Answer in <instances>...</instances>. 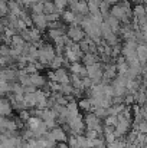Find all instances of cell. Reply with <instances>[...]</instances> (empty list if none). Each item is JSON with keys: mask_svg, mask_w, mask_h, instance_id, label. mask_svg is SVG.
I'll use <instances>...</instances> for the list:
<instances>
[{"mask_svg": "<svg viewBox=\"0 0 147 148\" xmlns=\"http://www.w3.org/2000/svg\"><path fill=\"white\" fill-rule=\"evenodd\" d=\"M71 125V134L72 135H81V134H85V130H87V125H85V121H84V116L79 114L78 116H75L72 121L68 122Z\"/></svg>", "mask_w": 147, "mask_h": 148, "instance_id": "obj_1", "label": "cell"}, {"mask_svg": "<svg viewBox=\"0 0 147 148\" xmlns=\"http://www.w3.org/2000/svg\"><path fill=\"white\" fill-rule=\"evenodd\" d=\"M66 35H68V38H69L71 40H74V42H77V43H79V42L87 36L85 30H84L82 26H79V25H71V26L68 27V30H66Z\"/></svg>", "mask_w": 147, "mask_h": 148, "instance_id": "obj_2", "label": "cell"}, {"mask_svg": "<svg viewBox=\"0 0 147 148\" xmlns=\"http://www.w3.org/2000/svg\"><path fill=\"white\" fill-rule=\"evenodd\" d=\"M1 81H9V82H16L19 81V69H13L10 68H3L1 69Z\"/></svg>", "mask_w": 147, "mask_h": 148, "instance_id": "obj_3", "label": "cell"}, {"mask_svg": "<svg viewBox=\"0 0 147 148\" xmlns=\"http://www.w3.org/2000/svg\"><path fill=\"white\" fill-rule=\"evenodd\" d=\"M13 106L10 103V99L7 97H1L0 101V114L1 116H13Z\"/></svg>", "mask_w": 147, "mask_h": 148, "instance_id": "obj_4", "label": "cell"}, {"mask_svg": "<svg viewBox=\"0 0 147 148\" xmlns=\"http://www.w3.org/2000/svg\"><path fill=\"white\" fill-rule=\"evenodd\" d=\"M32 19H33V26L35 27H38V29H41V30H45V29H48V19H46V14L45 13H41V14H33L32 16Z\"/></svg>", "mask_w": 147, "mask_h": 148, "instance_id": "obj_5", "label": "cell"}, {"mask_svg": "<svg viewBox=\"0 0 147 148\" xmlns=\"http://www.w3.org/2000/svg\"><path fill=\"white\" fill-rule=\"evenodd\" d=\"M52 132V137L58 141V143H66L68 141V132L62 128V125H58L56 128L50 130Z\"/></svg>", "mask_w": 147, "mask_h": 148, "instance_id": "obj_6", "label": "cell"}, {"mask_svg": "<svg viewBox=\"0 0 147 148\" xmlns=\"http://www.w3.org/2000/svg\"><path fill=\"white\" fill-rule=\"evenodd\" d=\"M62 22L66 23V25H75V20H77V13H74L72 10H63L62 16H61Z\"/></svg>", "mask_w": 147, "mask_h": 148, "instance_id": "obj_7", "label": "cell"}, {"mask_svg": "<svg viewBox=\"0 0 147 148\" xmlns=\"http://www.w3.org/2000/svg\"><path fill=\"white\" fill-rule=\"evenodd\" d=\"M101 60V58L98 56L97 53H92V52H88V53H85L84 55V58H82V63L85 65V66H88V65H94V63H97Z\"/></svg>", "mask_w": 147, "mask_h": 148, "instance_id": "obj_8", "label": "cell"}, {"mask_svg": "<svg viewBox=\"0 0 147 148\" xmlns=\"http://www.w3.org/2000/svg\"><path fill=\"white\" fill-rule=\"evenodd\" d=\"M30 78H32V84L35 85V86H38V88H43L48 82H46V79H45V76L43 75H41L39 72H36V73H32L30 75Z\"/></svg>", "mask_w": 147, "mask_h": 148, "instance_id": "obj_9", "label": "cell"}, {"mask_svg": "<svg viewBox=\"0 0 147 148\" xmlns=\"http://www.w3.org/2000/svg\"><path fill=\"white\" fill-rule=\"evenodd\" d=\"M110 14H112L114 17H117V19H120V20H121V19H123L127 13H126V12H124V9H123V7H121L118 3H117V4H112V6H111ZM128 16H130V14H128ZM133 17H134V16H133Z\"/></svg>", "mask_w": 147, "mask_h": 148, "instance_id": "obj_10", "label": "cell"}, {"mask_svg": "<svg viewBox=\"0 0 147 148\" xmlns=\"http://www.w3.org/2000/svg\"><path fill=\"white\" fill-rule=\"evenodd\" d=\"M137 56H139V60L141 62L143 66L147 65V45L146 43H141V45L137 46Z\"/></svg>", "mask_w": 147, "mask_h": 148, "instance_id": "obj_11", "label": "cell"}, {"mask_svg": "<svg viewBox=\"0 0 147 148\" xmlns=\"http://www.w3.org/2000/svg\"><path fill=\"white\" fill-rule=\"evenodd\" d=\"M38 97H36V92H33V94H25V103H26V106H28V109H30V108H35L36 105H38Z\"/></svg>", "mask_w": 147, "mask_h": 148, "instance_id": "obj_12", "label": "cell"}, {"mask_svg": "<svg viewBox=\"0 0 147 148\" xmlns=\"http://www.w3.org/2000/svg\"><path fill=\"white\" fill-rule=\"evenodd\" d=\"M133 14H134V19H143L146 17V4H136L133 7Z\"/></svg>", "mask_w": 147, "mask_h": 148, "instance_id": "obj_13", "label": "cell"}, {"mask_svg": "<svg viewBox=\"0 0 147 148\" xmlns=\"http://www.w3.org/2000/svg\"><path fill=\"white\" fill-rule=\"evenodd\" d=\"M42 121H43V119H42L41 116H30V118L26 121V127L35 131V130L39 128V125L42 124Z\"/></svg>", "mask_w": 147, "mask_h": 148, "instance_id": "obj_14", "label": "cell"}, {"mask_svg": "<svg viewBox=\"0 0 147 148\" xmlns=\"http://www.w3.org/2000/svg\"><path fill=\"white\" fill-rule=\"evenodd\" d=\"M78 105H79V109H81V111H85V112L94 111V106H92L90 98H81L78 101Z\"/></svg>", "mask_w": 147, "mask_h": 148, "instance_id": "obj_15", "label": "cell"}, {"mask_svg": "<svg viewBox=\"0 0 147 148\" xmlns=\"http://www.w3.org/2000/svg\"><path fill=\"white\" fill-rule=\"evenodd\" d=\"M134 99H136V103L139 105H146L147 103V91L144 89H139V92L134 94Z\"/></svg>", "mask_w": 147, "mask_h": 148, "instance_id": "obj_16", "label": "cell"}, {"mask_svg": "<svg viewBox=\"0 0 147 148\" xmlns=\"http://www.w3.org/2000/svg\"><path fill=\"white\" fill-rule=\"evenodd\" d=\"M65 33H66L65 29H49L48 30V38L50 39V40H55V39L61 38V36L65 35Z\"/></svg>", "mask_w": 147, "mask_h": 148, "instance_id": "obj_17", "label": "cell"}, {"mask_svg": "<svg viewBox=\"0 0 147 148\" xmlns=\"http://www.w3.org/2000/svg\"><path fill=\"white\" fill-rule=\"evenodd\" d=\"M30 10L33 14H41V13H45V3L42 1H36L33 4H30Z\"/></svg>", "mask_w": 147, "mask_h": 148, "instance_id": "obj_18", "label": "cell"}, {"mask_svg": "<svg viewBox=\"0 0 147 148\" xmlns=\"http://www.w3.org/2000/svg\"><path fill=\"white\" fill-rule=\"evenodd\" d=\"M126 145H127V141L124 138H117L115 141L108 143L107 148H126Z\"/></svg>", "mask_w": 147, "mask_h": 148, "instance_id": "obj_19", "label": "cell"}, {"mask_svg": "<svg viewBox=\"0 0 147 148\" xmlns=\"http://www.w3.org/2000/svg\"><path fill=\"white\" fill-rule=\"evenodd\" d=\"M131 128H133V130H136V131H139V132L147 134V121L146 119H143V121H141V122H139V124H133V125H131Z\"/></svg>", "mask_w": 147, "mask_h": 148, "instance_id": "obj_20", "label": "cell"}, {"mask_svg": "<svg viewBox=\"0 0 147 148\" xmlns=\"http://www.w3.org/2000/svg\"><path fill=\"white\" fill-rule=\"evenodd\" d=\"M49 13H58V7H56L55 1H52V0H48L45 3V14H49Z\"/></svg>", "mask_w": 147, "mask_h": 148, "instance_id": "obj_21", "label": "cell"}, {"mask_svg": "<svg viewBox=\"0 0 147 148\" xmlns=\"http://www.w3.org/2000/svg\"><path fill=\"white\" fill-rule=\"evenodd\" d=\"M28 42L17 33V35H14L13 38H12V46H25Z\"/></svg>", "mask_w": 147, "mask_h": 148, "instance_id": "obj_22", "label": "cell"}, {"mask_svg": "<svg viewBox=\"0 0 147 148\" xmlns=\"http://www.w3.org/2000/svg\"><path fill=\"white\" fill-rule=\"evenodd\" d=\"M128 69H130V65L127 63V60L126 62H121V63H117V72H118V75H127Z\"/></svg>", "mask_w": 147, "mask_h": 148, "instance_id": "obj_23", "label": "cell"}, {"mask_svg": "<svg viewBox=\"0 0 147 148\" xmlns=\"http://www.w3.org/2000/svg\"><path fill=\"white\" fill-rule=\"evenodd\" d=\"M82 68H84V63L81 65V62H74V63L69 65V71H71V73H75V75H79L81 71H82Z\"/></svg>", "mask_w": 147, "mask_h": 148, "instance_id": "obj_24", "label": "cell"}, {"mask_svg": "<svg viewBox=\"0 0 147 148\" xmlns=\"http://www.w3.org/2000/svg\"><path fill=\"white\" fill-rule=\"evenodd\" d=\"M92 112L97 115L98 118H101V119H105V118L110 115V112H108V108H101V106H99V108H95Z\"/></svg>", "mask_w": 147, "mask_h": 148, "instance_id": "obj_25", "label": "cell"}, {"mask_svg": "<svg viewBox=\"0 0 147 148\" xmlns=\"http://www.w3.org/2000/svg\"><path fill=\"white\" fill-rule=\"evenodd\" d=\"M29 30H30V36H32V43L41 40V29L33 26V27H29Z\"/></svg>", "mask_w": 147, "mask_h": 148, "instance_id": "obj_26", "label": "cell"}, {"mask_svg": "<svg viewBox=\"0 0 147 148\" xmlns=\"http://www.w3.org/2000/svg\"><path fill=\"white\" fill-rule=\"evenodd\" d=\"M104 121V125H112V127H117V124H118V118L115 116V115H108L105 119H102Z\"/></svg>", "mask_w": 147, "mask_h": 148, "instance_id": "obj_27", "label": "cell"}, {"mask_svg": "<svg viewBox=\"0 0 147 148\" xmlns=\"http://www.w3.org/2000/svg\"><path fill=\"white\" fill-rule=\"evenodd\" d=\"M74 92V85L72 84H62V94L66 97H71Z\"/></svg>", "mask_w": 147, "mask_h": 148, "instance_id": "obj_28", "label": "cell"}, {"mask_svg": "<svg viewBox=\"0 0 147 148\" xmlns=\"http://www.w3.org/2000/svg\"><path fill=\"white\" fill-rule=\"evenodd\" d=\"M17 116H19L20 119H23V121L26 122V121H28V119H29V118H30L32 115H30L29 109H22V111H17Z\"/></svg>", "mask_w": 147, "mask_h": 148, "instance_id": "obj_29", "label": "cell"}, {"mask_svg": "<svg viewBox=\"0 0 147 148\" xmlns=\"http://www.w3.org/2000/svg\"><path fill=\"white\" fill-rule=\"evenodd\" d=\"M66 143H68L69 148H79V147H78V140H77V135H72V134H71V135L68 137V141H66Z\"/></svg>", "mask_w": 147, "mask_h": 148, "instance_id": "obj_30", "label": "cell"}, {"mask_svg": "<svg viewBox=\"0 0 147 148\" xmlns=\"http://www.w3.org/2000/svg\"><path fill=\"white\" fill-rule=\"evenodd\" d=\"M26 72L32 75V73H36V72H39V69H38L36 63H28V65H26Z\"/></svg>", "mask_w": 147, "mask_h": 148, "instance_id": "obj_31", "label": "cell"}, {"mask_svg": "<svg viewBox=\"0 0 147 148\" xmlns=\"http://www.w3.org/2000/svg\"><path fill=\"white\" fill-rule=\"evenodd\" d=\"M146 135L147 134H143V132H139V135H137V140H136V145H144V143H146Z\"/></svg>", "mask_w": 147, "mask_h": 148, "instance_id": "obj_32", "label": "cell"}, {"mask_svg": "<svg viewBox=\"0 0 147 148\" xmlns=\"http://www.w3.org/2000/svg\"><path fill=\"white\" fill-rule=\"evenodd\" d=\"M124 103H126V105H133V103H136L134 95H133V94H127V95L124 97Z\"/></svg>", "mask_w": 147, "mask_h": 148, "instance_id": "obj_33", "label": "cell"}, {"mask_svg": "<svg viewBox=\"0 0 147 148\" xmlns=\"http://www.w3.org/2000/svg\"><path fill=\"white\" fill-rule=\"evenodd\" d=\"M115 132V131H114ZM114 132H111V134H104V138H105V144H108V143H112V141H115L117 140V137H115V134Z\"/></svg>", "mask_w": 147, "mask_h": 148, "instance_id": "obj_34", "label": "cell"}, {"mask_svg": "<svg viewBox=\"0 0 147 148\" xmlns=\"http://www.w3.org/2000/svg\"><path fill=\"white\" fill-rule=\"evenodd\" d=\"M36 91H38V86H35L33 84L29 85V86H25V92H26V94H33V92H36Z\"/></svg>", "mask_w": 147, "mask_h": 148, "instance_id": "obj_35", "label": "cell"}, {"mask_svg": "<svg viewBox=\"0 0 147 148\" xmlns=\"http://www.w3.org/2000/svg\"><path fill=\"white\" fill-rule=\"evenodd\" d=\"M1 56H10V48L6 43L1 46Z\"/></svg>", "mask_w": 147, "mask_h": 148, "instance_id": "obj_36", "label": "cell"}, {"mask_svg": "<svg viewBox=\"0 0 147 148\" xmlns=\"http://www.w3.org/2000/svg\"><path fill=\"white\" fill-rule=\"evenodd\" d=\"M87 1H88V4H95V6H99L102 0H87Z\"/></svg>", "mask_w": 147, "mask_h": 148, "instance_id": "obj_37", "label": "cell"}, {"mask_svg": "<svg viewBox=\"0 0 147 148\" xmlns=\"http://www.w3.org/2000/svg\"><path fill=\"white\" fill-rule=\"evenodd\" d=\"M141 111H143V116H144V119L147 121V103L141 106Z\"/></svg>", "mask_w": 147, "mask_h": 148, "instance_id": "obj_38", "label": "cell"}, {"mask_svg": "<svg viewBox=\"0 0 147 148\" xmlns=\"http://www.w3.org/2000/svg\"><path fill=\"white\" fill-rule=\"evenodd\" d=\"M137 145L134 144V143H127V145H126V148H136Z\"/></svg>", "mask_w": 147, "mask_h": 148, "instance_id": "obj_39", "label": "cell"}, {"mask_svg": "<svg viewBox=\"0 0 147 148\" xmlns=\"http://www.w3.org/2000/svg\"><path fill=\"white\" fill-rule=\"evenodd\" d=\"M107 1H108V3H110V4L112 6V4H117V3H118L120 0H107Z\"/></svg>", "mask_w": 147, "mask_h": 148, "instance_id": "obj_40", "label": "cell"}, {"mask_svg": "<svg viewBox=\"0 0 147 148\" xmlns=\"http://www.w3.org/2000/svg\"><path fill=\"white\" fill-rule=\"evenodd\" d=\"M95 148H107V145H99V147H95Z\"/></svg>", "mask_w": 147, "mask_h": 148, "instance_id": "obj_41", "label": "cell"}, {"mask_svg": "<svg viewBox=\"0 0 147 148\" xmlns=\"http://www.w3.org/2000/svg\"><path fill=\"white\" fill-rule=\"evenodd\" d=\"M146 45H147V43H146Z\"/></svg>", "mask_w": 147, "mask_h": 148, "instance_id": "obj_42", "label": "cell"}]
</instances>
